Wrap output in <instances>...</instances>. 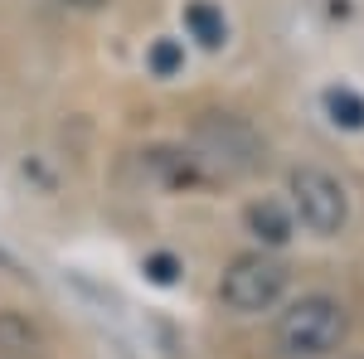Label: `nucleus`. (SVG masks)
Here are the masks:
<instances>
[{
    "mask_svg": "<svg viewBox=\"0 0 364 359\" xmlns=\"http://www.w3.org/2000/svg\"><path fill=\"white\" fill-rule=\"evenodd\" d=\"M345 335H350V311L336 296L316 291V296H301L282 311L277 350L287 359H326L345 345Z\"/></svg>",
    "mask_w": 364,
    "mask_h": 359,
    "instance_id": "obj_1",
    "label": "nucleus"
},
{
    "mask_svg": "<svg viewBox=\"0 0 364 359\" xmlns=\"http://www.w3.org/2000/svg\"><path fill=\"white\" fill-rule=\"evenodd\" d=\"M287 291V267L267 252H243L233 257L219 277V301L238 316H257V311H272Z\"/></svg>",
    "mask_w": 364,
    "mask_h": 359,
    "instance_id": "obj_3",
    "label": "nucleus"
},
{
    "mask_svg": "<svg viewBox=\"0 0 364 359\" xmlns=\"http://www.w3.org/2000/svg\"><path fill=\"white\" fill-rule=\"evenodd\" d=\"M195 161L224 180H243L252 170H262L267 161V141L252 132L243 117H228V112H209L195 122V141H190Z\"/></svg>",
    "mask_w": 364,
    "mask_h": 359,
    "instance_id": "obj_2",
    "label": "nucleus"
},
{
    "mask_svg": "<svg viewBox=\"0 0 364 359\" xmlns=\"http://www.w3.org/2000/svg\"><path fill=\"white\" fill-rule=\"evenodd\" d=\"M141 166L151 170L166 190H185V185H195L204 166L195 161V151H180V146H151L146 156H141Z\"/></svg>",
    "mask_w": 364,
    "mask_h": 359,
    "instance_id": "obj_5",
    "label": "nucleus"
},
{
    "mask_svg": "<svg viewBox=\"0 0 364 359\" xmlns=\"http://www.w3.org/2000/svg\"><path fill=\"white\" fill-rule=\"evenodd\" d=\"M180 63H185V54H180L175 39H156V44H151V73H156V78H170Z\"/></svg>",
    "mask_w": 364,
    "mask_h": 359,
    "instance_id": "obj_10",
    "label": "nucleus"
},
{
    "mask_svg": "<svg viewBox=\"0 0 364 359\" xmlns=\"http://www.w3.org/2000/svg\"><path fill=\"white\" fill-rule=\"evenodd\" d=\"M44 335L20 311H0V359H39Z\"/></svg>",
    "mask_w": 364,
    "mask_h": 359,
    "instance_id": "obj_6",
    "label": "nucleus"
},
{
    "mask_svg": "<svg viewBox=\"0 0 364 359\" xmlns=\"http://www.w3.org/2000/svg\"><path fill=\"white\" fill-rule=\"evenodd\" d=\"M287 190H291V209L301 214L316 238H336L345 219H350V199L340 190V180L331 170L321 166H296L291 170V180H287Z\"/></svg>",
    "mask_w": 364,
    "mask_h": 359,
    "instance_id": "obj_4",
    "label": "nucleus"
},
{
    "mask_svg": "<svg viewBox=\"0 0 364 359\" xmlns=\"http://www.w3.org/2000/svg\"><path fill=\"white\" fill-rule=\"evenodd\" d=\"M175 272H180V262H175L170 252H156V257H146V277H151V282L170 286V282H175Z\"/></svg>",
    "mask_w": 364,
    "mask_h": 359,
    "instance_id": "obj_11",
    "label": "nucleus"
},
{
    "mask_svg": "<svg viewBox=\"0 0 364 359\" xmlns=\"http://www.w3.org/2000/svg\"><path fill=\"white\" fill-rule=\"evenodd\" d=\"M68 5H78V10H97L102 0H68Z\"/></svg>",
    "mask_w": 364,
    "mask_h": 359,
    "instance_id": "obj_12",
    "label": "nucleus"
},
{
    "mask_svg": "<svg viewBox=\"0 0 364 359\" xmlns=\"http://www.w3.org/2000/svg\"><path fill=\"white\" fill-rule=\"evenodd\" d=\"M185 25H190V34H195L204 49H219V44L228 39L224 15H219L209 0H195V5H185Z\"/></svg>",
    "mask_w": 364,
    "mask_h": 359,
    "instance_id": "obj_8",
    "label": "nucleus"
},
{
    "mask_svg": "<svg viewBox=\"0 0 364 359\" xmlns=\"http://www.w3.org/2000/svg\"><path fill=\"white\" fill-rule=\"evenodd\" d=\"M243 223H248L252 238H257V243H267V248H282V243L291 238V214L282 209L277 199H252L248 214H243Z\"/></svg>",
    "mask_w": 364,
    "mask_h": 359,
    "instance_id": "obj_7",
    "label": "nucleus"
},
{
    "mask_svg": "<svg viewBox=\"0 0 364 359\" xmlns=\"http://www.w3.org/2000/svg\"><path fill=\"white\" fill-rule=\"evenodd\" d=\"M326 112H331V122L345 127V132H360L364 127V97L350 92V87H331L326 92Z\"/></svg>",
    "mask_w": 364,
    "mask_h": 359,
    "instance_id": "obj_9",
    "label": "nucleus"
}]
</instances>
